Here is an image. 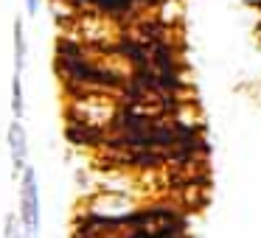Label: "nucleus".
Returning <instances> with one entry per match:
<instances>
[{
    "label": "nucleus",
    "mask_w": 261,
    "mask_h": 238,
    "mask_svg": "<svg viewBox=\"0 0 261 238\" xmlns=\"http://www.w3.org/2000/svg\"><path fill=\"white\" fill-rule=\"evenodd\" d=\"M17 219L23 227L25 238H40L42 230V202H40V180H37L34 165L23 171V176L17 180Z\"/></svg>",
    "instance_id": "nucleus-1"
},
{
    "label": "nucleus",
    "mask_w": 261,
    "mask_h": 238,
    "mask_svg": "<svg viewBox=\"0 0 261 238\" xmlns=\"http://www.w3.org/2000/svg\"><path fill=\"white\" fill-rule=\"evenodd\" d=\"M6 143H9V157H12V176L20 180L23 171L29 168V132H25V124L17 118H12L6 129Z\"/></svg>",
    "instance_id": "nucleus-2"
},
{
    "label": "nucleus",
    "mask_w": 261,
    "mask_h": 238,
    "mask_svg": "<svg viewBox=\"0 0 261 238\" xmlns=\"http://www.w3.org/2000/svg\"><path fill=\"white\" fill-rule=\"evenodd\" d=\"M12 45H14V73H23L25 62H29V40H25L23 31V17H17L12 25Z\"/></svg>",
    "instance_id": "nucleus-3"
},
{
    "label": "nucleus",
    "mask_w": 261,
    "mask_h": 238,
    "mask_svg": "<svg viewBox=\"0 0 261 238\" xmlns=\"http://www.w3.org/2000/svg\"><path fill=\"white\" fill-rule=\"evenodd\" d=\"M25 98H23V73H12V118L23 121Z\"/></svg>",
    "instance_id": "nucleus-4"
},
{
    "label": "nucleus",
    "mask_w": 261,
    "mask_h": 238,
    "mask_svg": "<svg viewBox=\"0 0 261 238\" xmlns=\"http://www.w3.org/2000/svg\"><path fill=\"white\" fill-rule=\"evenodd\" d=\"M3 238H25L17 213H6V221H3Z\"/></svg>",
    "instance_id": "nucleus-5"
},
{
    "label": "nucleus",
    "mask_w": 261,
    "mask_h": 238,
    "mask_svg": "<svg viewBox=\"0 0 261 238\" xmlns=\"http://www.w3.org/2000/svg\"><path fill=\"white\" fill-rule=\"evenodd\" d=\"M42 3H45V0H25V14H29V17H37V14L42 12Z\"/></svg>",
    "instance_id": "nucleus-6"
}]
</instances>
